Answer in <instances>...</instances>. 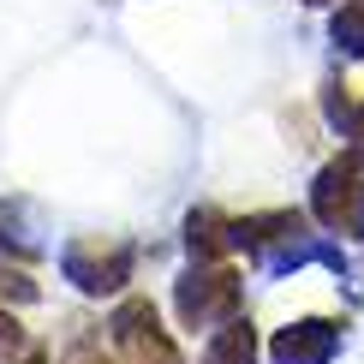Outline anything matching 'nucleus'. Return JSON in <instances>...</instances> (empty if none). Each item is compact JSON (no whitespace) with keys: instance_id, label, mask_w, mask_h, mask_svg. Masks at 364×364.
Returning a JSON list of instances; mask_svg holds the SVG:
<instances>
[{"instance_id":"obj_2","label":"nucleus","mask_w":364,"mask_h":364,"mask_svg":"<svg viewBox=\"0 0 364 364\" xmlns=\"http://www.w3.org/2000/svg\"><path fill=\"white\" fill-rule=\"evenodd\" d=\"M335 30H341V36H346V42H353V48H364V0H358V6H353V12H346V18H341Z\"/></svg>"},{"instance_id":"obj_1","label":"nucleus","mask_w":364,"mask_h":364,"mask_svg":"<svg viewBox=\"0 0 364 364\" xmlns=\"http://www.w3.org/2000/svg\"><path fill=\"white\" fill-rule=\"evenodd\" d=\"M209 364H251V328L233 323L215 346H209Z\"/></svg>"}]
</instances>
